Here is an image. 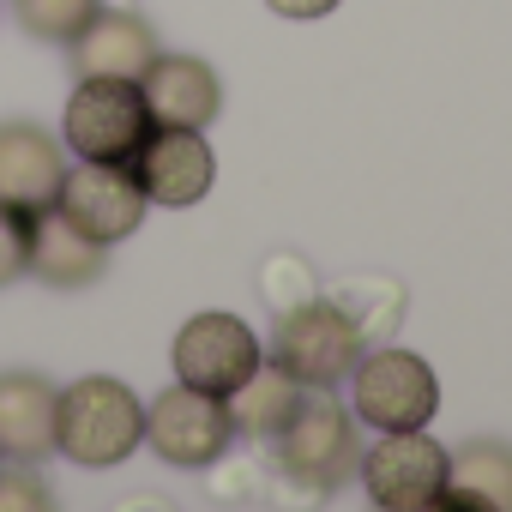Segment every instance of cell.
Listing matches in <instances>:
<instances>
[{
	"instance_id": "obj_1",
	"label": "cell",
	"mask_w": 512,
	"mask_h": 512,
	"mask_svg": "<svg viewBox=\"0 0 512 512\" xmlns=\"http://www.w3.org/2000/svg\"><path fill=\"white\" fill-rule=\"evenodd\" d=\"M139 440H145V404L133 398V386L85 374L55 392V452H67L79 470H109L133 458Z\"/></svg>"
},
{
	"instance_id": "obj_2",
	"label": "cell",
	"mask_w": 512,
	"mask_h": 512,
	"mask_svg": "<svg viewBox=\"0 0 512 512\" xmlns=\"http://www.w3.org/2000/svg\"><path fill=\"white\" fill-rule=\"evenodd\" d=\"M151 133L139 79H79L61 115V139L79 163H133Z\"/></svg>"
},
{
	"instance_id": "obj_3",
	"label": "cell",
	"mask_w": 512,
	"mask_h": 512,
	"mask_svg": "<svg viewBox=\"0 0 512 512\" xmlns=\"http://www.w3.org/2000/svg\"><path fill=\"white\" fill-rule=\"evenodd\" d=\"M362 350H368V338L356 332V320H350L338 302H320V296H314V302H302V308L278 314L272 362H278L290 380L314 386V392L338 386V380L362 362Z\"/></svg>"
},
{
	"instance_id": "obj_4",
	"label": "cell",
	"mask_w": 512,
	"mask_h": 512,
	"mask_svg": "<svg viewBox=\"0 0 512 512\" xmlns=\"http://www.w3.org/2000/svg\"><path fill=\"white\" fill-rule=\"evenodd\" d=\"M350 398H356V416L368 428L404 434V428H428L434 422L440 380L410 350H362V362L350 368Z\"/></svg>"
},
{
	"instance_id": "obj_5",
	"label": "cell",
	"mask_w": 512,
	"mask_h": 512,
	"mask_svg": "<svg viewBox=\"0 0 512 512\" xmlns=\"http://www.w3.org/2000/svg\"><path fill=\"white\" fill-rule=\"evenodd\" d=\"M145 440L163 464H181V470H211L229 440H235V422H229V398L217 392H199V386H169L145 404Z\"/></svg>"
},
{
	"instance_id": "obj_6",
	"label": "cell",
	"mask_w": 512,
	"mask_h": 512,
	"mask_svg": "<svg viewBox=\"0 0 512 512\" xmlns=\"http://www.w3.org/2000/svg\"><path fill=\"white\" fill-rule=\"evenodd\" d=\"M260 362H266L260 338H253V326L235 320V314H193L175 332V380L181 386L229 398Z\"/></svg>"
},
{
	"instance_id": "obj_7",
	"label": "cell",
	"mask_w": 512,
	"mask_h": 512,
	"mask_svg": "<svg viewBox=\"0 0 512 512\" xmlns=\"http://www.w3.org/2000/svg\"><path fill=\"white\" fill-rule=\"evenodd\" d=\"M127 169H133L145 205H169V211L199 205L217 181V157L199 127H151Z\"/></svg>"
},
{
	"instance_id": "obj_8",
	"label": "cell",
	"mask_w": 512,
	"mask_h": 512,
	"mask_svg": "<svg viewBox=\"0 0 512 512\" xmlns=\"http://www.w3.org/2000/svg\"><path fill=\"white\" fill-rule=\"evenodd\" d=\"M55 211L79 235L115 247V241H127L145 223V193H139V181H133L127 163H79V169H67Z\"/></svg>"
},
{
	"instance_id": "obj_9",
	"label": "cell",
	"mask_w": 512,
	"mask_h": 512,
	"mask_svg": "<svg viewBox=\"0 0 512 512\" xmlns=\"http://www.w3.org/2000/svg\"><path fill=\"white\" fill-rule=\"evenodd\" d=\"M67 181V151L49 139L37 121H7L0 127V211L37 217L61 199Z\"/></svg>"
},
{
	"instance_id": "obj_10",
	"label": "cell",
	"mask_w": 512,
	"mask_h": 512,
	"mask_svg": "<svg viewBox=\"0 0 512 512\" xmlns=\"http://www.w3.org/2000/svg\"><path fill=\"white\" fill-rule=\"evenodd\" d=\"M362 482L374 506H428L446 488V446H434L422 428L380 434V446L362 458Z\"/></svg>"
},
{
	"instance_id": "obj_11",
	"label": "cell",
	"mask_w": 512,
	"mask_h": 512,
	"mask_svg": "<svg viewBox=\"0 0 512 512\" xmlns=\"http://www.w3.org/2000/svg\"><path fill=\"white\" fill-rule=\"evenodd\" d=\"M278 464L338 488L356 470V428H350V416L332 398H302V410L278 434Z\"/></svg>"
},
{
	"instance_id": "obj_12",
	"label": "cell",
	"mask_w": 512,
	"mask_h": 512,
	"mask_svg": "<svg viewBox=\"0 0 512 512\" xmlns=\"http://www.w3.org/2000/svg\"><path fill=\"white\" fill-rule=\"evenodd\" d=\"M139 97L151 109V127H211L223 109V85L199 55H157L139 73Z\"/></svg>"
},
{
	"instance_id": "obj_13",
	"label": "cell",
	"mask_w": 512,
	"mask_h": 512,
	"mask_svg": "<svg viewBox=\"0 0 512 512\" xmlns=\"http://www.w3.org/2000/svg\"><path fill=\"white\" fill-rule=\"evenodd\" d=\"M67 49H73V73L79 79H139L163 55L157 31L139 13H121V7H97V19Z\"/></svg>"
},
{
	"instance_id": "obj_14",
	"label": "cell",
	"mask_w": 512,
	"mask_h": 512,
	"mask_svg": "<svg viewBox=\"0 0 512 512\" xmlns=\"http://www.w3.org/2000/svg\"><path fill=\"white\" fill-rule=\"evenodd\" d=\"M55 392L43 374H0V458H43L55 452Z\"/></svg>"
},
{
	"instance_id": "obj_15",
	"label": "cell",
	"mask_w": 512,
	"mask_h": 512,
	"mask_svg": "<svg viewBox=\"0 0 512 512\" xmlns=\"http://www.w3.org/2000/svg\"><path fill=\"white\" fill-rule=\"evenodd\" d=\"M103 260H109V247L79 235L55 205L31 217V278L55 284V290H79V284H97L103 278Z\"/></svg>"
},
{
	"instance_id": "obj_16",
	"label": "cell",
	"mask_w": 512,
	"mask_h": 512,
	"mask_svg": "<svg viewBox=\"0 0 512 512\" xmlns=\"http://www.w3.org/2000/svg\"><path fill=\"white\" fill-rule=\"evenodd\" d=\"M302 398H308V386L302 380H290L278 362H260L235 392H229V422H235V434H253V440H278L284 434V422L302 410Z\"/></svg>"
},
{
	"instance_id": "obj_17",
	"label": "cell",
	"mask_w": 512,
	"mask_h": 512,
	"mask_svg": "<svg viewBox=\"0 0 512 512\" xmlns=\"http://www.w3.org/2000/svg\"><path fill=\"white\" fill-rule=\"evenodd\" d=\"M446 482L470 488L482 500H494L500 512H512V446L500 440H470L458 452H446Z\"/></svg>"
},
{
	"instance_id": "obj_18",
	"label": "cell",
	"mask_w": 512,
	"mask_h": 512,
	"mask_svg": "<svg viewBox=\"0 0 512 512\" xmlns=\"http://www.w3.org/2000/svg\"><path fill=\"white\" fill-rule=\"evenodd\" d=\"M103 0H13L19 25L37 37V43H73L91 19H97Z\"/></svg>"
},
{
	"instance_id": "obj_19",
	"label": "cell",
	"mask_w": 512,
	"mask_h": 512,
	"mask_svg": "<svg viewBox=\"0 0 512 512\" xmlns=\"http://www.w3.org/2000/svg\"><path fill=\"white\" fill-rule=\"evenodd\" d=\"M332 302L356 320V332H362V338H374V332H392V326H398L404 290H398V284H344Z\"/></svg>"
},
{
	"instance_id": "obj_20",
	"label": "cell",
	"mask_w": 512,
	"mask_h": 512,
	"mask_svg": "<svg viewBox=\"0 0 512 512\" xmlns=\"http://www.w3.org/2000/svg\"><path fill=\"white\" fill-rule=\"evenodd\" d=\"M260 290H266V302H272L278 314H290V308L314 302V278H308V266H302V260H290V253H278V260L266 266Z\"/></svg>"
},
{
	"instance_id": "obj_21",
	"label": "cell",
	"mask_w": 512,
	"mask_h": 512,
	"mask_svg": "<svg viewBox=\"0 0 512 512\" xmlns=\"http://www.w3.org/2000/svg\"><path fill=\"white\" fill-rule=\"evenodd\" d=\"M25 266H31V217L0 211V290L25 278Z\"/></svg>"
},
{
	"instance_id": "obj_22",
	"label": "cell",
	"mask_w": 512,
	"mask_h": 512,
	"mask_svg": "<svg viewBox=\"0 0 512 512\" xmlns=\"http://www.w3.org/2000/svg\"><path fill=\"white\" fill-rule=\"evenodd\" d=\"M0 512H55V500H49V488L31 470L7 464L0 470Z\"/></svg>"
},
{
	"instance_id": "obj_23",
	"label": "cell",
	"mask_w": 512,
	"mask_h": 512,
	"mask_svg": "<svg viewBox=\"0 0 512 512\" xmlns=\"http://www.w3.org/2000/svg\"><path fill=\"white\" fill-rule=\"evenodd\" d=\"M266 494H272L278 506H290V512H314L332 488H326V482H314V476H302V470H284V464H278V470H272V482H266Z\"/></svg>"
},
{
	"instance_id": "obj_24",
	"label": "cell",
	"mask_w": 512,
	"mask_h": 512,
	"mask_svg": "<svg viewBox=\"0 0 512 512\" xmlns=\"http://www.w3.org/2000/svg\"><path fill=\"white\" fill-rule=\"evenodd\" d=\"M428 512H500V506L482 500V494H470V488H452V482H446V488L428 500Z\"/></svg>"
},
{
	"instance_id": "obj_25",
	"label": "cell",
	"mask_w": 512,
	"mask_h": 512,
	"mask_svg": "<svg viewBox=\"0 0 512 512\" xmlns=\"http://www.w3.org/2000/svg\"><path fill=\"white\" fill-rule=\"evenodd\" d=\"M266 7L278 19H326V13H338V0H266Z\"/></svg>"
},
{
	"instance_id": "obj_26",
	"label": "cell",
	"mask_w": 512,
	"mask_h": 512,
	"mask_svg": "<svg viewBox=\"0 0 512 512\" xmlns=\"http://www.w3.org/2000/svg\"><path fill=\"white\" fill-rule=\"evenodd\" d=\"M380 512H428V506H380Z\"/></svg>"
}]
</instances>
